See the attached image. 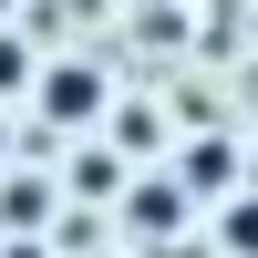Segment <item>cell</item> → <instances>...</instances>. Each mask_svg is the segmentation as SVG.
Instances as JSON below:
<instances>
[{
	"mask_svg": "<svg viewBox=\"0 0 258 258\" xmlns=\"http://www.w3.org/2000/svg\"><path fill=\"white\" fill-rule=\"evenodd\" d=\"M0 145H11V124H0Z\"/></svg>",
	"mask_w": 258,
	"mask_h": 258,
	"instance_id": "cell-6",
	"label": "cell"
},
{
	"mask_svg": "<svg viewBox=\"0 0 258 258\" xmlns=\"http://www.w3.org/2000/svg\"><path fill=\"white\" fill-rule=\"evenodd\" d=\"M31 103L62 124V135H83V124L103 114V73H93V62H52V73L31 83Z\"/></svg>",
	"mask_w": 258,
	"mask_h": 258,
	"instance_id": "cell-1",
	"label": "cell"
},
{
	"mask_svg": "<svg viewBox=\"0 0 258 258\" xmlns=\"http://www.w3.org/2000/svg\"><path fill=\"white\" fill-rule=\"evenodd\" d=\"M227 248H258V207H227Z\"/></svg>",
	"mask_w": 258,
	"mask_h": 258,
	"instance_id": "cell-5",
	"label": "cell"
},
{
	"mask_svg": "<svg viewBox=\"0 0 258 258\" xmlns=\"http://www.w3.org/2000/svg\"><path fill=\"white\" fill-rule=\"evenodd\" d=\"M0 217H11V227H41V217H52V186H41V176H21V186H11V207H0Z\"/></svg>",
	"mask_w": 258,
	"mask_h": 258,
	"instance_id": "cell-3",
	"label": "cell"
},
{
	"mask_svg": "<svg viewBox=\"0 0 258 258\" xmlns=\"http://www.w3.org/2000/svg\"><path fill=\"white\" fill-rule=\"evenodd\" d=\"M31 83H41V73H31V41L0 31V93H31Z\"/></svg>",
	"mask_w": 258,
	"mask_h": 258,
	"instance_id": "cell-4",
	"label": "cell"
},
{
	"mask_svg": "<svg viewBox=\"0 0 258 258\" xmlns=\"http://www.w3.org/2000/svg\"><path fill=\"white\" fill-rule=\"evenodd\" d=\"M176 217H186V207H176V186H135V227H145V238H165Z\"/></svg>",
	"mask_w": 258,
	"mask_h": 258,
	"instance_id": "cell-2",
	"label": "cell"
}]
</instances>
